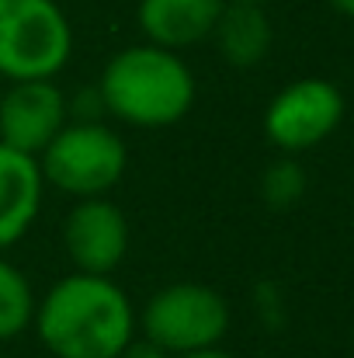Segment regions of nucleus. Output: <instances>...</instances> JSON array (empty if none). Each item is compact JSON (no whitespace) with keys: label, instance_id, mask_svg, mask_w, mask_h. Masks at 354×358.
Here are the masks:
<instances>
[{"label":"nucleus","instance_id":"1","mask_svg":"<svg viewBox=\"0 0 354 358\" xmlns=\"http://www.w3.org/2000/svg\"><path fill=\"white\" fill-rule=\"evenodd\" d=\"M139 317L112 275L73 271L35 303L31 331L52 358H118Z\"/></svg>","mask_w":354,"mask_h":358},{"label":"nucleus","instance_id":"2","mask_svg":"<svg viewBox=\"0 0 354 358\" xmlns=\"http://www.w3.org/2000/svg\"><path fill=\"white\" fill-rule=\"evenodd\" d=\"M98 94L112 119L135 129H167L195 108L198 84L181 52L139 42L105 63Z\"/></svg>","mask_w":354,"mask_h":358},{"label":"nucleus","instance_id":"3","mask_svg":"<svg viewBox=\"0 0 354 358\" xmlns=\"http://www.w3.org/2000/svg\"><path fill=\"white\" fill-rule=\"evenodd\" d=\"M45 185L70 199L108 195L128 167V146L105 119H70L38 153Z\"/></svg>","mask_w":354,"mask_h":358},{"label":"nucleus","instance_id":"4","mask_svg":"<svg viewBox=\"0 0 354 358\" xmlns=\"http://www.w3.org/2000/svg\"><path fill=\"white\" fill-rule=\"evenodd\" d=\"M73 56V24L56 0H0V77L52 80Z\"/></svg>","mask_w":354,"mask_h":358},{"label":"nucleus","instance_id":"5","mask_svg":"<svg viewBox=\"0 0 354 358\" xmlns=\"http://www.w3.org/2000/svg\"><path fill=\"white\" fill-rule=\"evenodd\" d=\"M139 331L170 358L219 348L230 334V303L205 282H170L146 299Z\"/></svg>","mask_w":354,"mask_h":358},{"label":"nucleus","instance_id":"6","mask_svg":"<svg viewBox=\"0 0 354 358\" xmlns=\"http://www.w3.org/2000/svg\"><path fill=\"white\" fill-rule=\"evenodd\" d=\"M344 122V94L323 77H299L285 84L264 108V136L281 153L320 146Z\"/></svg>","mask_w":354,"mask_h":358},{"label":"nucleus","instance_id":"7","mask_svg":"<svg viewBox=\"0 0 354 358\" xmlns=\"http://www.w3.org/2000/svg\"><path fill=\"white\" fill-rule=\"evenodd\" d=\"M128 220L108 195L77 199L63 220V247L73 271L112 275L128 254Z\"/></svg>","mask_w":354,"mask_h":358},{"label":"nucleus","instance_id":"8","mask_svg":"<svg viewBox=\"0 0 354 358\" xmlns=\"http://www.w3.org/2000/svg\"><path fill=\"white\" fill-rule=\"evenodd\" d=\"M70 122V101L56 80H17L0 94V143L38 157Z\"/></svg>","mask_w":354,"mask_h":358},{"label":"nucleus","instance_id":"9","mask_svg":"<svg viewBox=\"0 0 354 358\" xmlns=\"http://www.w3.org/2000/svg\"><path fill=\"white\" fill-rule=\"evenodd\" d=\"M45 178L38 157L0 143V254L24 237L42 209Z\"/></svg>","mask_w":354,"mask_h":358},{"label":"nucleus","instance_id":"10","mask_svg":"<svg viewBox=\"0 0 354 358\" xmlns=\"http://www.w3.org/2000/svg\"><path fill=\"white\" fill-rule=\"evenodd\" d=\"M223 7L226 0H139L135 17L146 42L181 52L212 38Z\"/></svg>","mask_w":354,"mask_h":358},{"label":"nucleus","instance_id":"11","mask_svg":"<svg viewBox=\"0 0 354 358\" xmlns=\"http://www.w3.org/2000/svg\"><path fill=\"white\" fill-rule=\"evenodd\" d=\"M212 42H216V52L230 66L250 70V66L267 59L271 42H274V28H271L264 7L226 0V7H223V14L212 28Z\"/></svg>","mask_w":354,"mask_h":358},{"label":"nucleus","instance_id":"12","mask_svg":"<svg viewBox=\"0 0 354 358\" xmlns=\"http://www.w3.org/2000/svg\"><path fill=\"white\" fill-rule=\"evenodd\" d=\"M35 303H38V296H35L28 275L0 254V341H14L31 327Z\"/></svg>","mask_w":354,"mask_h":358},{"label":"nucleus","instance_id":"13","mask_svg":"<svg viewBox=\"0 0 354 358\" xmlns=\"http://www.w3.org/2000/svg\"><path fill=\"white\" fill-rule=\"evenodd\" d=\"M260 195L274 209H288L306 195V171L295 160H278L260 178Z\"/></svg>","mask_w":354,"mask_h":358},{"label":"nucleus","instance_id":"14","mask_svg":"<svg viewBox=\"0 0 354 358\" xmlns=\"http://www.w3.org/2000/svg\"><path fill=\"white\" fill-rule=\"evenodd\" d=\"M118 358H170L160 345H153L149 338H142V334H135L125 348H121V355Z\"/></svg>","mask_w":354,"mask_h":358},{"label":"nucleus","instance_id":"15","mask_svg":"<svg viewBox=\"0 0 354 358\" xmlns=\"http://www.w3.org/2000/svg\"><path fill=\"white\" fill-rule=\"evenodd\" d=\"M174 358H236L223 348H205V352H191V355H174Z\"/></svg>","mask_w":354,"mask_h":358},{"label":"nucleus","instance_id":"16","mask_svg":"<svg viewBox=\"0 0 354 358\" xmlns=\"http://www.w3.org/2000/svg\"><path fill=\"white\" fill-rule=\"evenodd\" d=\"M337 14H344V17H354V0H327Z\"/></svg>","mask_w":354,"mask_h":358},{"label":"nucleus","instance_id":"17","mask_svg":"<svg viewBox=\"0 0 354 358\" xmlns=\"http://www.w3.org/2000/svg\"><path fill=\"white\" fill-rule=\"evenodd\" d=\"M236 3H257V7H267V3H274V0H236Z\"/></svg>","mask_w":354,"mask_h":358}]
</instances>
